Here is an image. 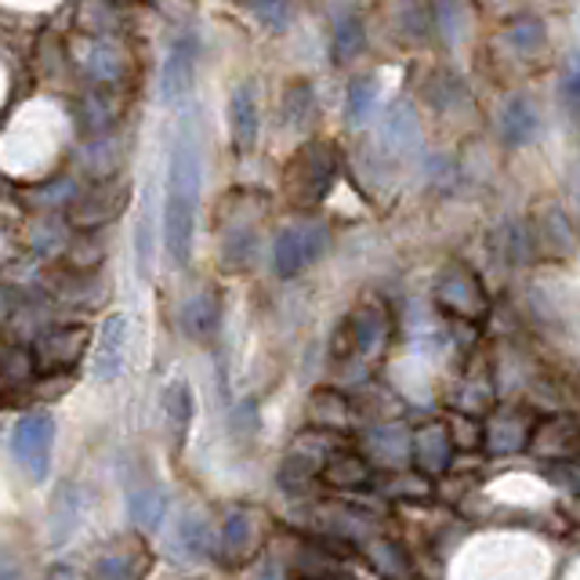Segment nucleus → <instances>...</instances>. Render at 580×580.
Segmentation results:
<instances>
[{
  "label": "nucleus",
  "instance_id": "f257e3e1",
  "mask_svg": "<svg viewBox=\"0 0 580 580\" xmlns=\"http://www.w3.org/2000/svg\"><path fill=\"white\" fill-rule=\"evenodd\" d=\"M203 189V157L197 131L186 124L171 146L167 164V197H164V251L175 268H186L197 243V214Z\"/></svg>",
  "mask_w": 580,
  "mask_h": 580
},
{
  "label": "nucleus",
  "instance_id": "f03ea898",
  "mask_svg": "<svg viewBox=\"0 0 580 580\" xmlns=\"http://www.w3.org/2000/svg\"><path fill=\"white\" fill-rule=\"evenodd\" d=\"M338 175H341V152L330 141H308V146H302L291 157L287 175H283V192L302 211L319 208L330 197Z\"/></svg>",
  "mask_w": 580,
  "mask_h": 580
},
{
  "label": "nucleus",
  "instance_id": "7ed1b4c3",
  "mask_svg": "<svg viewBox=\"0 0 580 580\" xmlns=\"http://www.w3.org/2000/svg\"><path fill=\"white\" fill-rule=\"evenodd\" d=\"M330 247V232L324 222H298L276 232L273 240V276L294 280L308 265H316Z\"/></svg>",
  "mask_w": 580,
  "mask_h": 580
},
{
  "label": "nucleus",
  "instance_id": "20e7f679",
  "mask_svg": "<svg viewBox=\"0 0 580 580\" xmlns=\"http://www.w3.org/2000/svg\"><path fill=\"white\" fill-rule=\"evenodd\" d=\"M432 298L446 316L464 319V324H483V319L489 316V294L483 287V280L461 262L443 268L440 280H435Z\"/></svg>",
  "mask_w": 580,
  "mask_h": 580
},
{
  "label": "nucleus",
  "instance_id": "39448f33",
  "mask_svg": "<svg viewBox=\"0 0 580 580\" xmlns=\"http://www.w3.org/2000/svg\"><path fill=\"white\" fill-rule=\"evenodd\" d=\"M51 446H55V421L41 410L33 414H22L11 429V454L22 464V472L30 475L33 483H41L48 475L51 464Z\"/></svg>",
  "mask_w": 580,
  "mask_h": 580
},
{
  "label": "nucleus",
  "instance_id": "423d86ee",
  "mask_svg": "<svg viewBox=\"0 0 580 580\" xmlns=\"http://www.w3.org/2000/svg\"><path fill=\"white\" fill-rule=\"evenodd\" d=\"M341 338L348 348H341V356H359V359H373L384 352V345L392 338V316L384 305H359L352 316L345 319Z\"/></svg>",
  "mask_w": 580,
  "mask_h": 580
},
{
  "label": "nucleus",
  "instance_id": "0eeeda50",
  "mask_svg": "<svg viewBox=\"0 0 580 580\" xmlns=\"http://www.w3.org/2000/svg\"><path fill=\"white\" fill-rule=\"evenodd\" d=\"M197 55H200V48L192 33H182L171 44V51H167L164 70H160V98L167 106H182L189 98L192 84H197Z\"/></svg>",
  "mask_w": 580,
  "mask_h": 580
},
{
  "label": "nucleus",
  "instance_id": "6e6552de",
  "mask_svg": "<svg viewBox=\"0 0 580 580\" xmlns=\"http://www.w3.org/2000/svg\"><path fill=\"white\" fill-rule=\"evenodd\" d=\"M534 414L523 407H500L494 418L486 421L483 429V443L489 454L505 457V454H519L523 446H530V435H534Z\"/></svg>",
  "mask_w": 580,
  "mask_h": 580
},
{
  "label": "nucleus",
  "instance_id": "1a4fd4ad",
  "mask_svg": "<svg viewBox=\"0 0 580 580\" xmlns=\"http://www.w3.org/2000/svg\"><path fill=\"white\" fill-rule=\"evenodd\" d=\"M87 348L84 327H51L33 341V363L36 370H70Z\"/></svg>",
  "mask_w": 580,
  "mask_h": 580
},
{
  "label": "nucleus",
  "instance_id": "9d476101",
  "mask_svg": "<svg viewBox=\"0 0 580 580\" xmlns=\"http://www.w3.org/2000/svg\"><path fill=\"white\" fill-rule=\"evenodd\" d=\"M127 334H131V324H127L124 313H113L102 319L98 327V341H95V356H92V373L98 381H116L124 370V356H127Z\"/></svg>",
  "mask_w": 580,
  "mask_h": 580
},
{
  "label": "nucleus",
  "instance_id": "9b49d317",
  "mask_svg": "<svg viewBox=\"0 0 580 580\" xmlns=\"http://www.w3.org/2000/svg\"><path fill=\"white\" fill-rule=\"evenodd\" d=\"M534 243V257H570L577 251V229L559 208H545L534 222H526Z\"/></svg>",
  "mask_w": 580,
  "mask_h": 580
},
{
  "label": "nucleus",
  "instance_id": "f8f14e48",
  "mask_svg": "<svg viewBox=\"0 0 580 580\" xmlns=\"http://www.w3.org/2000/svg\"><path fill=\"white\" fill-rule=\"evenodd\" d=\"M229 127H232V146L240 157H251L257 146V131H262V113H257V92L251 81L232 87L229 95Z\"/></svg>",
  "mask_w": 580,
  "mask_h": 580
},
{
  "label": "nucleus",
  "instance_id": "ddd939ff",
  "mask_svg": "<svg viewBox=\"0 0 580 580\" xmlns=\"http://www.w3.org/2000/svg\"><path fill=\"white\" fill-rule=\"evenodd\" d=\"M454 432L446 429V424L432 421L418 429L410 435V457L421 468V475H443L450 468V461H454Z\"/></svg>",
  "mask_w": 580,
  "mask_h": 580
},
{
  "label": "nucleus",
  "instance_id": "4468645a",
  "mask_svg": "<svg viewBox=\"0 0 580 580\" xmlns=\"http://www.w3.org/2000/svg\"><path fill=\"white\" fill-rule=\"evenodd\" d=\"M381 146L392 152V157H410V152L421 149V120L418 109L410 102H392L381 116Z\"/></svg>",
  "mask_w": 580,
  "mask_h": 580
},
{
  "label": "nucleus",
  "instance_id": "2eb2a0df",
  "mask_svg": "<svg viewBox=\"0 0 580 580\" xmlns=\"http://www.w3.org/2000/svg\"><path fill=\"white\" fill-rule=\"evenodd\" d=\"M149 570V551L127 540V545L109 548L106 556H98L92 562V573L87 580H141Z\"/></svg>",
  "mask_w": 580,
  "mask_h": 580
},
{
  "label": "nucleus",
  "instance_id": "dca6fc26",
  "mask_svg": "<svg viewBox=\"0 0 580 580\" xmlns=\"http://www.w3.org/2000/svg\"><path fill=\"white\" fill-rule=\"evenodd\" d=\"M367 457L381 468H403L410 461V432L403 424H378L363 435Z\"/></svg>",
  "mask_w": 580,
  "mask_h": 580
},
{
  "label": "nucleus",
  "instance_id": "f3484780",
  "mask_svg": "<svg viewBox=\"0 0 580 580\" xmlns=\"http://www.w3.org/2000/svg\"><path fill=\"white\" fill-rule=\"evenodd\" d=\"M222 327V298L214 291H197L182 305V330L192 341H211Z\"/></svg>",
  "mask_w": 580,
  "mask_h": 580
},
{
  "label": "nucleus",
  "instance_id": "a211bd4d",
  "mask_svg": "<svg viewBox=\"0 0 580 580\" xmlns=\"http://www.w3.org/2000/svg\"><path fill=\"white\" fill-rule=\"evenodd\" d=\"M392 30L399 41L424 44L435 33V15L429 0H396L392 8Z\"/></svg>",
  "mask_w": 580,
  "mask_h": 580
},
{
  "label": "nucleus",
  "instance_id": "6ab92c4d",
  "mask_svg": "<svg viewBox=\"0 0 580 580\" xmlns=\"http://www.w3.org/2000/svg\"><path fill=\"white\" fill-rule=\"evenodd\" d=\"M81 515H84L81 486L62 483L55 489V497H51V540H55V545H66L70 534L81 526Z\"/></svg>",
  "mask_w": 580,
  "mask_h": 580
},
{
  "label": "nucleus",
  "instance_id": "aec40b11",
  "mask_svg": "<svg viewBox=\"0 0 580 580\" xmlns=\"http://www.w3.org/2000/svg\"><path fill=\"white\" fill-rule=\"evenodd\" d=\"M540 131V113L530 98H512L505 109H500V138L508 146H526L534 141Z\"/></svg>",
  "mask_w": 580,
  "mask_h": 580
},
{
  "label": "nucleus",
  "instance_id": "412c9836",
  "mask_svg": "<svg viewBox=\"0 0 580 580\" xmlns=\"http://www.w3.org/2000/svg\"><path fill=\"white\" fill-rule=\"evenodd\" d=\"M251 545H254V515L247 508H232L222 523L218 548H222L225 562H243L251 556Z\"/></svg>",
  "mask_w": 580,
  "mask_h": 580
},
{
  "label": "nucleus",
  "instance_id": "4be33fe9",
  "mask_svg": "<svg viewBox=\"0 0 580 580\" xmlns=\"http://www.w3.org/2000/svg\"><path fill=\"white\" fill-rule=\"evenodd\" d=\"M363 48H367V25L359 15H341V19H334V30H330V59H334V66H348L352 59L363 55Z\"/></svg>",
  "mask_w": 580,
  "mask_h": 580
},
{
  "label": "nucleus",
  "instance_id": "5701e85b",
  "mask_svg": "<svg viewBox=\"0 0 580 580\" xmlns=\"http://www.w3.org/2000/svg\"><path fill=\"white\" fill-rule=\"evenodd\" d=\"M308 421L316 424V429L324 432H341L352 424V407H348V399L341 392H316L313 399H308Z\"/></svg>",
  "mask_w": 580,
  "mask_h": 580
},
{
  "label": "nucleus",
  "instance_id": "b1692460",
  "mask_svg": "<svg viewBox=\"0 0 580 580\" xmlns=\"http://www.w3.org/2000/svg\"><path fill=\"white\" fill-rule=\"evenodd\" d=\"M327 486H338V489H359L370 483V464L367 457H356V454H334L324 461V468H319Z\"/></svg>",
  "mask_w": 580,
  "mask_h": 580
},
{
  "label": "nucleus",
  "instance_id": "393cba45",
  "mask_svg": "<svg viewBox=\"0 0 580 580\" xmlns=\"http://www.w3.org/2000/svg\"><path fill=\"white\" fill-rule=\"evenodd\" d=\"M378 95H381V84H378V76H356L352 84H348V92H345V116H348V124H367L373 109H378Z\"/></svg>",
  "mask_w": 580,
  "mask_h": 580
},
{
  "label": "nucleus",
  "instance_id": "a878e982",
  "mask_svg": "<svg viewBox=\"0 0 580 580\" xmlns=\"http://www.w3.org/2000/svg\"><path fill=\"white\" fill-rule=\"evenodd\" d=\"M127 508H131V519L141 526V530H160L164 526V515H167V497L160 489L152 486H141V489H131V497H127Z\"/></svg>",
  "mask_w": 580,
  "mask_h": 580
},
{
  "label": "nucleus",
  "instance_id": "bb28decb",
  "mask_svg": "<svg viewBox=\"0 0 580 580\" xmlns=\"http://www.w3.org/2000/svg\"><path fill=\"white\" fill-rule=\"evenodd\" d=\"M164 414L171 421L175 440H186V432L192 424V389L186 381H171L164 389Z\"/></svg>",
  "mask_w": 580,
  "mask_h": 580
},
{
  "label": "nucleus",
  "instance_id": "cd10ccee",
  "mask_svg": "<svg viewBox=\"0 0 580 580\" xmlns=\"http://www.w3.org/2000/svg\"><path fill=\"white\" fill-rule=\"evenodd\" d=\"M152 211H157V203H152V186L146 189V197H141V211H138V222H135V254H138V265H141V276H149V265H152V247H157V240H152V232H157V222H152Z\"/></svg>",
  "mask_w": 580,
  "mask_h": 580
},
{
  "label": "nucleus",
  "instance_id": "c85d7f7f",
  "mask_svg": "<svg viewBox=\"0 0 580 580\" xmlns=\"http://www.w3.org/2000/svg\"><path fill=\"white\" fill-rule=\"evenodd\" d=\"M545 22H540L537 15H515L508 19L505 25V41L515 48V51H537V48H545Z\"/></svg>",
  "mask_w": 580,
  "mask_h": 580
},
{
  "label": "nucleus",
  "instance_id": "c756f323",
  "mask_svg": "<svg viewBox=\"0 0 580 580\" xmlns=\"http://www.w3.org/2000/svg\"><path fill=\"white\" fill-rule=\"evenodd\" d=\"M178 548H182L192 562H200L208 556L211 537H208V523H203L200 515H186V519L178 523Z\"/></svg>",
  "mask_w": 580,
  "mask_h": 580
},
{
  "label": "nucleus",
  "instance_id": "7c9ffc66",
  "mask_svg": "<svg viewBox=\"0 0 580 580\" xmlns=\"http://www.w3.org/2000/svg\"><path fill=\"white\" fill-rule=\"evenodd\" d=\"M559 98L570 116H580V48H573L566 55L562 70H559Z\"/></svg>",
  "mask_w": 580,
  "mask_h": 580
},
{
  "label": "nucleus",
  "instance_id": "2f4dec72",
  "mask_svg": "<svg viewBox=\"0 0 580 580\" xmlns=\"http://www.w3.org/2000/svg\"><path fill=\"white\" fill-rule=\"evenodd\" d=\"M367 556L373 562V570L384 573V577H407V556L399 551V545H392V540H370L367 545Z\"/></svg>",
  "mask_w": 580,
  "mask_h": 580
},
{
  "label": "nucleus",
  "instance_id": "473e14b6",
  "mask_svg": "<svg viewBox=\"0 0 580 580\" xmlns=\"http://www.w3.org/2000/svg\"><path fill=\"white\" fill-rule=\"evenodd\" d=\"M33 352H25V348H0V381H8V384H22V381H30L33 378Z\"/></svg>",
  "mask_w": 580,
  "mask_h": 580
},
{
  "label": "nucleus",
  "instance_id": "72a5a7b5",
  "mask_svg": "<svg viewBox=\"0 0 580 580\" xmlns=\"http://www.w3.org/2000/svg\"><path fill=\"white\" fill-rule=\"evenodd\" d=\"M251 11L265 30L283 33L294 19V0H251Z\"/></svg>",
  "mask_w": 580,
  "mask_h": 580
},
{
  "label": "nucleus",
  "instance_id": "f704fd0d",
  "mask_svg": "<svg viewBox=\"0 0 580 580\" xmlns=\"http://www.w3.org/2000/svg\"><path fill=\"white\" fill-rule=\"evenodd\" d=\"M308 109H313V87H308V84L287 87V106H283V116H287L291 124H305Z\"/></svg>",
  "mask_w": 580,
  "mask_h": 580
},
{
  "label": "nucleus",
  "instance_id": "c9c22d12",
  "mask_svg": "<svg viewBox=\"0 0 580 580\" xmlns=\"http://www.w3.org/2000/svg\"><path fill=\"white\" fill-rule=\"evenodd\" d=\"M429 95H432L435 106H454L457 98H464V87H461L450 73H440V76H435V81H432Z\"/></svg>",
  "mask_w": 580,
  "mask_h": 580
},
{
  "label": "nucleus",
  "instance_id": "e433bc0d",
  "mask_svg": "<svg viewBox=\"0 0 580 580\" xmlns=\"http://www.w3.org/2000/svg\"><path fill=\"white\" fill-rule=\"evenodd\" d=\"M573 203H577V214H580V171L573 175Z\"/></svg>",
  "mask_w": 580,
  "mask_h": 580
}]
</instances>
